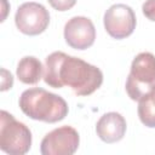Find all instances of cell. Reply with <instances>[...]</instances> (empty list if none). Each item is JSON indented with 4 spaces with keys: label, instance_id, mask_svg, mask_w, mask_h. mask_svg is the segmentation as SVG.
<instances>
[{
    "label": "cell",
    "instance_id": "obj_11",
    "mask_svg": "<svg viewBox=\"0 0 155 155\" xmlns=\"http://www.w3.org/2000/svg\"><path fill=\"white\" fill-rule=\"evenodd\" d=\"M138 116L140 122L150 128H155V85L138 101Z\"/></svg>",
    "mask_w": 155,
    "mask_h": 155
},
{
    "label": "cell",
    "instance_id": "obj_8",
    "mask_svg": "<svg viewBox=\"0 0 155 155\" xmlns=\"http://www.w3.org/2000/svg\"><path fill=\"white\" fill-rule=\"evenodd\" d=\"M64 39L71 48L86 50L94 42L96 28L90 18L75 16L64 25Z\"/></svg>",
    "mask_w": 155,
    "mask_h": 155
},
{
    "label": "cell",
    "instance_id": "obj_3",
    "mask_svg": "<svg viewBox=\"0 0 155 155\" xmlns=\"http://www.w3.org/2000/svg\"><path fill=\"white\" fill-rule=\"evenodd\" d=\"M31 147V132L6 110L0 113V148L10 155H24Z\"/></svg>",
    "mask_w": 155,
    "mask_h": 155
},
{
    "label": "cell",
    "instance_id": "obj_10",
    "mask_svg": "<svg viewBox=\"0 0 155 155\" xmlns=\"http://www.w3.org/2000/svg\"><path fill=\"white\" fill-rule=\"evenodd\" d=\"M16 74L21 82L27 85H35L42 78L44 67L36 57L25 56L18 62Z\"/></svg>",
    "mask_w": 155,
    "mask_h": 155
},
{
    "label": "cell",
    "instance_id": "obj_12",
    "mask_svg": "<svg viewBox=\"0 0 155 155\" xmlns=\"http://www.w3.org/2000/svg\"><path fill=\"white\" fill-rule=\"evenodd\" d=\"M47 1L54 10L62 12L70 10L76 4V0H47Z\"/></svg>",
    "mask_w": 155,
    "mask_h": 155
},
{
    "label": "cell",
    "instance_id": "obj_9",
    "mask_svg": "<svg viewBox=\"0 0 155 155\" xmlns=\"http://www.w3.org/2000/svg\"><path fill=\"white\" fill-rule=\"evenodd\" d=\"M126 128L125 117L116 111L104 114L96 125L97 136L105 143H116L121 140L126 133Z\"/></svg>",
    "mask_w": 155,
    "mask_h": 155
},
{
    "label": "cell",
    "instance_id": "obj_1",
    "mask_svg": "<svg viewBox=\"0 0 155 155\" xmlns=\"http://www.w3.org/2000/svg\"><path fill=\"white\" fill-rule=\"evenodd\" d=\"M44 81L53 88L68 86L76 96H90L101 87L103 73L78 57L56 51L46 57Z\"/></svg>",
    "mask_w": 155,
    "mask_h": 155
},
{
    "label": "cell",
    "instance_id": "obj_2",
    "mask_svg": "<svg viewBox=\"0 0 155 155\" xmlns=\"http://www.w3.org/2000/svg\"><path fill=\"white\" fill-rule=\"evenodd\" d=\"M21 110L30 119L54 124L68 115V104L58 94L34 87L22 92L18 101Z\"/></svg>",
    "mask_w": 155,
    "mask_h": 155
},
{
    "label": "cell",
    "instance_id": "obj_7",
    "mask_svg": "<svg viewBox=\"0 0 155 155\" xmlns=\"http://www.w3.org/2000/svg\"><path fill=\"white\" fill-rule=\"evenodd\" d=\"M137 19L133 10L125 4L111 5L104 13V28L114 39H125L136 29Z\"/></svg>",
    "mask_w": 155,
    "mask_h": 155
},
{
    "label": "cell",
    "instance_id": "obj_14",
    "mask_svg": "<svg viewBox=\"0 0 155 155\" xmlns=\"http://www.w3.org/2000/svg\"><path fill=\"white\" fill-rule=\"evenodd\" d=\"M13 85L12 74L8 73L6 69H1V91H6L11 88Z\"/></svg>",
    "mask_w": 155,
    "mask_h": 155
},
{
    "label": "cell",
    "instance_id": "obj_6",
    "mask_svg": "<svg viewBox=\"0 0 155 155\" xmlns=\"http://www.w3.org/2000/svg\"><path fill=\"white\" fill-rule=\"evenodd\" d=\"M80 143L78 131L71 126H61L48 132L41 140L42 155H73Z\"/></svg>",
    "mask_w": 155,
    "mask_h": 155
},
{
    "label": "cell",
    "instance_id": "obj_4",
    "mask_svg": "<svg viewBox=\"0 0 155 155\" xmlns=\"http://www.w3.org/2000/svg\"><path fill=\"white\" fill-rule=\"evenodd\" d=\"M154 85L155 56L150 52H140L132 61L126 80V92L132 101H139Z\"/></svg>",
    "mask_w": 155,
    "mask_h": 155
},
{
    "label": "cell",
    "instance_id": "obj_13",
    "mask_svg": "<svg viewBox=\"0 0 155 155\" xmlns=\"http://www.w3.org/2000/svg\"><path fill=\"white\" fill-rule=\"evenodd\" d=\"M142 10L148 19L155 22V0H147L142 5Z\"/></svg>",
    "mask_w": 155,
    "mask_h": 155
},
{
    "label": "cell",
    "instance_id": "obj_5",
    "mask_svg": "<svg viewBox=\"0 0 155 155\" xmlns=\"http://www.w3.org/2000/svg\"><path fill=\"white\" fill-rule=\"evenodd\" d=\"M15 23L17 29L25 35H39L46 30L50 23V13L39 2L22 4L16 12Z\"/></svg>",
    "mask_w": 155,
    "mask_h": 155
}]
</instances>
